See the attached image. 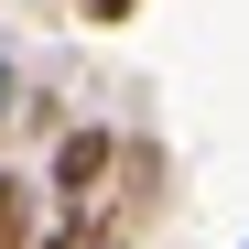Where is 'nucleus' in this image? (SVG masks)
<instances>
[{"mask_svg":"<svg viewBox=\"0 0 249 249\" xmlns=\"http://www.w3.org/2000/svg\"><path fill=\"white\" fill-rule=\"evenodd\" d=\"M76 11H87L98 33H119V22H141V0H76Z\"/></svg>","mask_w":249,"mask_h":249,"instance_id":"nucleus-3","label":"nucleus"},{"mask_svg":"<svg viewBox=\"0 0 249 249\" xmlns=\"http://www.w3.org/2000/svg\"><path fill=\"white\" fill-rule=\"evenodd\" d=\"M11 119H22V65L0 54V130H11Z\"/></svg>","mask_w":249,"mask_h":249,"instance_id":"nucleus-4","label":"nucleus"},{"mask_svg":"<svg viewBox=\"0 0 249 249\" xmlns=\"http://www.w3.org/2000/svg\"><path fill=\"white\" fill-rule=\"evenodd\" d=\"M33 206H44V184L0 162V249H22V238H33Z\"/></svg>","mask_w":249,"mask_h":249,"instance_id":"nucleus-2","label":"nucleus"},{"mask_svg":"<svg viewBox=\"0 0 249 249\" xmlns=\"http://www.w3.org/2000/svg\"><path fill=\"white\" fill-rule=\"evenodd\" d=\"M108 174H119V130L108 119H76L44 152V206H108Z\"/></svg>","mask_w":249,"mask_h":249,"instance_id":"nucleus-1","label":"nucleus"}]
</instances>
